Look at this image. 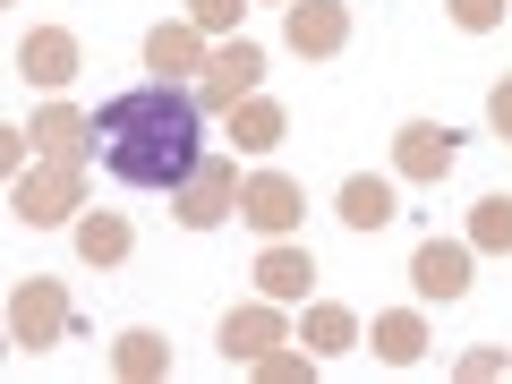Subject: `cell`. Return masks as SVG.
I'll return each instance as SVG.
<instances>
[{
    "label": "cell",
    "instance_id": "1",
    "mask_svg": "<svg viewBox=\"0 0 512 384\" xmlns=\"http://www.w3.org/2000/svg\"><path fill=\"white\" fill-rule=\"evenodd\" d=\"M94 154L111 180L128 188H180L205 163V103L180 77H146V86L111 94L94 111Z\"/></svg>",
    "mask_w": 512,
    "mask_h": 384
},
{
    "label": "cell",
    "instance_id": "2",
    "mask_svg": "<svg viewBox=\"0 0 512 384\" xmlns=\"http://www.w3.org/2000/svg\"><path fill=\"white\" fill-rule=\"evenodd\" d=\"M239 188H248V180H239L231 154H205V163L188 171L180 188H171V214H180L188 231H214L222 214H239Z\"/></svg>",
    "mask_w": 512,
    "mask_h": 384
},
{
    "label": "cell",
    "instance_id": "3",
    "mask_svg": "<svg viewBox=\"0 0 512 384\" xmlns=\"http://www.w3.org/2000/svg\"><path fill=\"white\" fill-rule=\"evenodd\" d=\"M77 197H86L77 163H43V171H18V180H9V214L35 222V231H43V222H69Z\"/></svg>",
    "mask_w": 512,
    "mask_h": 384
},
{
    "label": "cell",
    "instance_id": "4",
    "mask_svg": "<svg viewBox=\"0 0 512 384\" xmlns=\"http://www.w3.org/2000/svg\"><path fill=\"white\" fill-rule=\"evenodd\" d=\"M77 333V316H69V299H60V282H26L18 299H9V342L18 350H52V342H69Z\"/></svg>",
    "mask_w": 512,
    "mask_h": 384
},
{
    "label": "cell",
    "instance_id": "5",
    "mask_svg": "<svg viewBox=\"0 0 512 384\" xmlns=\"http://www.w3.org/2000/svg\"><path fill=\"white\" fill-rule=\"evenodd\" d=\"M256 77H265V52H256V43H222V52L205 60V77H197V103L205 111H239L256 94Z\"/></svg>",
    "mask_w": 512,
    "mask_h": 384
},
{
    "label": "cell",
    "instance_id": "6",
    "mask_svg": "<svg viewBox=\"0 0 512 384\" xmlns=\"http://www.w3.org/2000/svg\"><path fill=\"white\" fill-rule=\"evenodd\" d=\"M239 214H248L265 239H291L308 205H299V180H282V171H256V180L239 188Z\"/></svg>",
    "mask_w": 512,
    "mask_h": 384
},
{
    "label": "cell",
    "instance_id": "7",
    "mask_svg": "<svg viewBox=\"0 0 512 384\" xmlns=\"http://www.w3.org/2000/svg\"><path fill=\"white\" fill-rule=\"evenodd\" d=\"M282 35H291L299 60H325V52H342V43H350V9H342V0H291Z\"/></svg>",
    "mask_w": 512,
    "mask_h": 384
},
{
    "label": "cell",
    "instance_id": "8",
    "mask_svg": "<svg viewBox=\"0 0 512 384\" xmlns=\"http://www.w3.org/2000/svg\"><path fill=\"white\" fill-rule=\"evenodd\" d=\"M410 282H419V299H461L470 291V239H419Z\"/></svg>",
    "mask_w": 512,
    "mask_h": 384
},
{
    "label": "cell",
    "instance_id": "9",
    "mask_svg": "<svg viewBox=\"0 0 512 384\" xmlns=\"http://www.w3.org/2000/svg\"><path fill=\"white\" fill-rule=\"evenodd\" d=\"M393 171H402V180H444V171H453V128L410 120L402 137H393Z\"/></svg>",
    "mask_w": 512,
    "mask_h": 384
},
{
    "label": "cell",
    "instance_id": "10",
    "mask_svg": "<svg viewBox=\"0 0 512 384\" xmlns=\"http://www.w3.org/2000/svg\"><path fill=\"white\" fill-rule=\"evenodd\" d=\"M35 146H43V163H86L94 154V120L77 103H43L35 111Z\"/></svg>",
    "mask_w": 512,
    "mask_h": 384
},
{
    "label": "cell",
    "instance_id": "11",
    "mask_svg": "<svg viewBox=\"0 0 512 384\" xmlns=\"http://www.w3.org/2000/svg\"><path fill=\"white\" fill-rule=\"evenodd\" d=\"M274 342H282V308H274V299H265V308H231V316H222V359H231V367H256Z\"/></svg>",
    "mask_w": 512,
    "mask_h": 384
},
{
    "label": "cell",
    "instance_id": "12",
    "mask_svg": "<svg viewBox=\"0 0 512 384\" xmlns=\"http://www.w3.org/2000/svg\"><path fill=\"white\" fill-rule=\"evenodd\" d=\"M18 69L35 77V86H69L77 77V35L69 26H35V35L18 43Z\"/></svg>",
    "mask_w": 512,
    "mask_h": 384
},
{
    "label": "cell",
    "instance_id": "13",
    "mask_svg": "<svg viewBox=\"0 0 512 384\" xmlns=\"http://www.w3.org/2000/svg\"><path fill=\"white\" fill-rule=\"evenodd\" d=\"M308 282H316V256L299 239H274V248L256 256V291L265 299H308Z\"/></svg>",
    "mask_w": 512,
    "mask_h": 384
},
{
    "label": "cell",
    "instance_id": "14",
    "mask_svg": "<svg viewBox=\"0 0 512 384\" xmlns=\"http://www.w3.org/2000/svg\"><path fill=\"white\" fill-rule=\"evenodd\" d=\"M393 214H402V205H393V180H376V171H350L342 180V222L350 231H384Z\"/></svg>",
    "mask_w": 512,
    "mask_h": 384
},
{
    "label": "cell",
    "instance_id": "15",
    "mask_svg": "<svg viewBox=\"0 0 512 384\" xmlns=\"http://www.w3.org/2000/svg\"><path fill=\"white\" fill-rule=\"evenodd\" d=\"M146 69H154V77H197V69H205L197 26H154V35H146Z\"/></svg>",
    "mask_w": 512,
    "mask_h": 384
},
{
    "label": "cell",
    "instance_id": "16",
    "mask_svg": "<svg viewBox=\"0 0 512 384\" xmlns=\"http://www.w3.org/2000/svg\"><path fill=\"white\" fill-rule=\"evenodd\" d=\"M419 350H427V325L410 308H384L376 316V359L384 367H419Z\"/></svg>",
    "mask_w": 512,
    "mask_h": 384
},
{
    "label": "cell",
    "instance_id": "17",
    "mask_svg": "<svg viewBox=\"0 0 512 384\" xmlns=\"http://www.w3.org/2000/svg\"><path fill=\"white\" fill-rule=\"evenodd\" d=\"M350 342H359V316L333 308V299H316V308H308V359H342Z\"/></svg>",
    "mask_w": 512,
    "mask_h": 384
},
{
    "label": "cell",
    "instance_id": "18",
    "mask_svg": "<svg viewBox=\"0 0 512 384\" xmlns=\"http://www.w3.org/2000/svg\"><path fill=\"white\" fill-rule=\"evenodd\" d=\"M231 137H239L248 154H274V146H282V103H265V94H248V103L231 111Z\"/></svg>",
    "mask_w": 512,
    "mask_h": 384
},
{
    "label": "cell",
    "instance_id": "19",
    "mask_svg": "<svg viewBox=\"0 0 512 384\" xmlns=\"http://www.w3.org/2000/svg\"><path fill=\"white\" fill-rule=\"evenodd\" d=\"M77 248H86V265H120L128 256V222L120 214H86L77 222Z\"/></svg>",
    "mask_w": 512,
    "mask_h": 384
},
{
    "label": "cell",
    "instance_id": "20",
    "mask_svg": "<svg viewBox=\"0 0 512 384\" xmlns=\"http://www.w3.org/2000/svg\"><path fill=\"white\" fill-rule=\"evenodd\" d=\"M470 248H487V256H512V197H487L470 214Z\"/></svg>",
    "mask_w": 512,
    "mask_h": 384
},
{
    "label": "cell",
    "instance_id": "21",
    "mask_svg": "<svg viewBox=\"0 0 512 384\" xmlns=\"http://www.w3.org/2000/svg\"><path fill=\"white\" fill-rule=\"evenodd\" d=\"M111 367H120L128 384H146V376H163V367H171V350L154 342V333H128V342L111 350Z\"/></svg>",
    "mask_w": 512,
    "mask_h": 384
},
{
    "label": "cell",
    "instance_id": "22",
    "mask_svg": "<svg viewBox=\"0 0 512 384\" xmlns=\"http://www.w3.org/2000/svg\"><path fill=\"white\" fill-rule=\"evenodd\" d=\"M188 26L197 35H222V26H239V0H188Z\"/></svg>",
    "mask_w": 512,
    "mask_h": 384
},
{
    "label": "cell",
    "instance_id": "23",
    "mask_svg": "<svg viewBox=\"0 0 512 384\" xmlns=\"http://www.w3.org/2000/svg\"><path fill=\"white\" fill-rule=\"evenodd\" d=\"M495 18H504V0H453V26H461V35H487Z\"/></svg>",
    "mask_w": 512,
    "mask_h": 384
},
{
    "label": "cell",
    "instance_id": "24",
    "mask_svg": "<svg viewBox=\"0 0 512 384\" xmlns=\"http://www.w3.org/2000/svg\"><path fill=\"white\" fill-rule=\"evenodd\" d=\"M256 376H265V384H299V376H308V359H299V350H265Z\"/></svg>",
    "mask_w": 512,
    "mask_h": 384
},
{
    "label": "cell",
    "instance_id": "25",
    "mask_svg": "<svg viewBox=\"0 0 512 384\" xmlns=\"http://www.w3.org/2000/svg\"><path fill=\"white\" fill-rule=\"evenodd\" d=\"M487 120H495V137H504V146H512V77H504V86H495V103H487Z\"/></svg>",
    "mask_w": 512,
    "mask_h": 384
},
{
    "label": "cell",
    "instance_id": "26",
    "mask_svg": "<svg viewBox=\"0 0 512 384\" xmlns=\"http://www.w3.org/2000/svg\"><path fill=\"white\" fill-rule=\"evenodd\" d=\"M461 376H470V384H487V376H504V359H495V350H470V359H461Z\"/></svg>",
    "mask_w": 512,
    "mask_h": 384
}]
</instances>
